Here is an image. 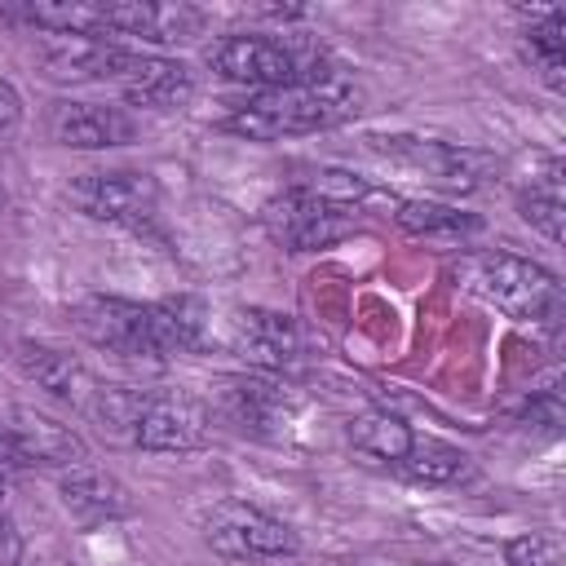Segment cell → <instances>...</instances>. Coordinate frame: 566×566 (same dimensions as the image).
<instances>
[{
	"instance_id": "cell-1",
	"label": "cell",
	"mask_w": 566,
	"mask_h": 566,
	"mask_svg": "<svg viewBox=\"0 0 566 566\" xmlns=\"http://www.w3.org/2000/svg\"><path fill=\"white\" fill-rule=\"evenodd\" d=\"M358 111V88L345 75H310L283 88H265L252 102H243L226 128L248 137V142H279V137H301L318 128H336Z\"/></svg>"
},
{
	"instance_id": "cell-2",
	"label": "cell",
	"mask_w": 566,
	"mask_h": 566,
	"mask_svg": "<svg viewBox=\"0 0 566 566\" xmlns=\"http://www.w3.org/2000/svg\"><path fill=\"white\" fill-rule=\"evenodd\" d=\"M460 279L469 292H478L486 305L517 323H557L562 318V283L513 252H478L460 265Z\"/></svg>"
},
{
	"instance_id": "cell-3",
	"label": "cell",
	"mask_w": 566,
	"mask_h": 566,
	"mask_svg": "<svg viewBox=\"0 0 566 566\" xmlns=\"http://www.w3.org/2000/svg\"><path fill=\"white\" fill-rule=\"evenodd\" d=\"M75 332L106 349V354H124V358H164V340H159V314L155 305L142 301H124V296H88L75 305Z\"/></svg>"
},
{
	"instance_id": "cell-4",
	"label": "cell",
	"mask_w": 566,
	"mask_h": 566,
	"mask_svg": "<svg viewBox=\"0 0 566 566\" xmlns=\"http://www.w3.org/2000/svg\"><path fill=\"white\" fill-rule=\"evenodd\" d=\"M203 535H208L212 553H221L230 562H283L301 548V539L287 522H279L265 509H252L243 500L217 504L203 522Z\"/></svg>"
},
{
	"instance_id": "cell-5",
	"label": "cell",
	"mask_w": 566,
	"mask_h": 566,
	"mask_svg": "<svg viewBox=\"0 0 566 566\" xmlns=\"http://www.w3.org/2000/svg\"><path fill=\"white\" fill-rule=\"evenodd\" d=\"M261 226L287 252H318V248H327V243H336L340 234L354 230V221L340 208L314 199L305 186H292V190L274 195L261 208Z\"/></svg>"
},
{
	"instance_id": "cell-6",
	"label": "cell",
	"mask_w": 566,
	"mask_h": 566,
	"mask_svg": "<svg viewBox=\"0 0 566 566\" xmlns=\"http://www.w3.org/2000/svg\"><path fill=\"white\" fill-rule=\"evenodd\" d=\"M208 66L230 80V84H256L261 93L265 88H283V84H296V75L305 71L301 53H292L283 40H270V35H221L208 44Z\"/></svg>"
},
{
	"instance_id": "cell-7",
	"label": "cell",
	"mask_w": 566,
	"mask_h": 566,
	"mask_svg": "<svg viewBox=\"0 0 566 566\" xmlns=\"http://www.w3.org/2000/svg\"><path fill=\"white\" fill-rule=\"evenodd\" d=\"M208 433H212V420L195 398H186V394H142L128 442L142 447V451L186 455V451L208 447Z\"/></svg>"
},
{
	"instance_id": "cell-8",
	"label": "cell",
	"mask_w": 566,
	"mask_h": 566,
	"mask_svg": "<svg viewBox=\"0 0 566 566\" xmlns=\"http://www.w3.org/2000/svg\"><path fill=\"white\" fill-rule=\"evenodd\" d=\"M71 203L93 217V221H115V226H137L155 212L159 186L150 172L133 168H111V172H84L71 181Z\"/></svg>"
},
{
	"instance_id": "cell-9",
	"label": "cell",
	"mask_w": 566,
	"mask_h": 566,
	"mask_svg": "<svg viewBox=\"0 0 566 566\" xmlns=\"http://www.w3.org/2000/svg\"><path fill=\"white\" fill-rule=\"evenodd\" d=\"M371 150H380L394 164H407L416 172H424L429 181L447 186V190H473L495 159L473 150V146H455V142H429V137H371Z\"/></svg>"
},
{
	"instance_id": "cell-10",
	"label": "cell",
	"mask_w": 566,
	"mask_h": 566,
	"mask_svg": "<svg viewBox=\"0 0 566 566\" xmlns=\"http://www.w3.org/2000/svg\"><path fill=\"white\" fill-rule=\"evenodd\" d=\"M230 349L256 371H292L301 363V327L279 310H239L230 318Z\"/></svg>"
},
{
	"instance_id": "cell-11",
	"label": "cell",
	"mask_w": 566,
	"mask_h": 566,
	"mask_svg": "<svg viewBox=\"0 0 566 566\" xmlns=\"http://www.w3.org/2000/svg\"><path fill=\"white\" fill-rule=\"evenodd\" d=\"M133 49L97 35H44L40 40V66L57 84H84V80H115L124 71Z\"/></svg>"
},
{
	"instance_id": "cell-12",
	"label": "cell",
	"mask_w": 566,
	"mask_h": 566,
	"mask_svg": "<svg viewBox=\"0 0 566 566\" xmlns=\"http://www.w3.org/2000/svg\"><path fill=\"white\" fill-rule=\"evenodd\" d=\"M0 429L9 433V442H13V451H18L22 464L75 469V464L88 460L84 438H80L71 424H62V420H53V416H44V411L13 407V411H9V424H0Z\"/></svg>"
},
{
	"instance_id": "cell-13",
	"label": "cell",
	"mask_w": 566,
	"mask_h": 566,
	"mask_svg": "<svg viewBox=\"0 0 566 566\" xmlns=\"http://www.w3.org/2000/svg\"><path fill=\"white\" fill-rule=\"evenodd\" d=\"M292 407H296V398L270 376H230V380H221V411L243 433H256V438L279 433V424H287Z\"/></svg>"
},
{
	"instance_id": "cell-14",
	"label": "cell",
	"mask_w": 566,
	"mask_h": 566,
	"mask_svg": "<svg viewBox=\"0 0 566 566\" xmlns=\"http://www.w3.org/2000/svg\"><path fill=\"white\" fill-rule=\"evenodd\" d=\"M49 133L53 142L71 146V150H106V146H124L133 142L137 124L128 111L119 106H97V102H57L49 115Z\"/></svg>"
},
{
	"instance_id": "cell-15",
	"label": "cell",
	"mask_w": 566,
	"mask_h": 566,
	"mask_svg": "<svg viewBox=\"0 0 566 566\" xmlns=\"http://www.w3.org/2000/svg\"><path fill=\"white\" fill-rule=\"evenodd\" d=\"M115 84L133 106H155V111H177L195 97V75L181 62L155 53H128Z\"/></svg>"
},
{
	"instance_id": "cell-16",
	"label": "cell",
	"mask_w": 566,
	"mask_h": 566,
	"mask_svg": "<svg viewBox=\"0 0 566 566\" xmlns=\"http://www.w3.org/2000/svg\"><path fill=\"white\" fill-rule=\"evenodd\" d=\"M62 504L66 513L80 522V526H106V522H119V517H133V495L124 482H115L111 473L102 469H88V464H75L62 473Z\"/></svg>"
},
{
	"instance_id": "cell-17",
	"label": "cell",
	"mask_w": 566,
	"mask_h": 566,
	"mask_svg": "<svg viewBox=\"0 0 566 566\" xmlns=\"http://www.w3.org/2000/svg\"><path fill=\"white\" fill-rule=\"evenodd\" d=\"M18 367H22V376L35 380L44 394H53V398H62V402H75V407H84V402L93 398V389H97V380L88 376V367H84L80 358H71V354L53 349V345L22 340V345H18Z\"/></svg>"
},
{
	"instance_id": "cell-18",
	"label": "cell",
	"mask_w": 566,
	"mask_h": 566,
	"mask_svg": "<svg viewBox=\"0 0 566 566\" xmlns=\"http://www.w3.org/2000/svg\"><path fill=\"white\" fill-rule=\"evenodd\" d=\"M106 9L111 4H102V0H35V4L9 9V13L40 27L44 35H97V40H106V31H111Z\"/></svg>"
},
{
	"instance_id": "cell-19",
	"label": "cell",
	"mask_w": 566,
	"mask_h": 566,
	"mask_svg": "<svg viewBox=\"0 0 566 566\" xmlns=\"http://www.w3.org/2000/svg\"><path fill=\"white\" fill-rule=\"evenodd\" d=\"M398 473L407 482H420V486H455L464 478H473V460L451 447V442H438V438H411L407 455L398 460Z\"/></svg>"
},
{
	"instance_id": "cell-20",
	"label": "cell",
	"mask_w": 566,
	"mask_h": 566,
	"mask_svg": "<svg viewBox=\"0 0 566 566\" xmlns=\"http://www.w3.org/2000/svg\"><path fill=\"white\" fill-rule=\"evenodd\" d=\"M345 433H349V447L354 451H363L371 460H385V464H398L407 455L411 438H416L411 424L398 420V416H389V411H363V416L349 420Z\"/></svg>"
},
{
	"instance_id": "cell-21",
	"label": "cell",
	"mask_w": 566,
	"mask_h": 566,
	"mask_svg": "<svg viewBox=\"0 0 566 566\" xmlns=\"http://www.w3.org/2000/svg\"><path fill=\"white\" fill-rule=\"evenodd\" d=\"M394 217L407 234H420V239H464V234L482 230V221L473 212H460V208L433 203V199H407V203H398Z\"/></svg>"
},
{
	"instance_id": "cell-22",
	"label": "cell",
	"mask_w": 566,
	"mask_h": 566,
	"mask_svg": "<svg viewBox=\"0 0 566 566\" xmlns=\"http://www.w3.org/2000/svg\"><path fill=\"white\" fill-rule=\"evenodd\" d=\"M526 44H531V57L544 75L548 88H562L566 84V13L562 9H539L531 18V31H526Z\"/></svg>"
},
{
	"instance_id": "cell-23",
	"label": "cell",
	"mask_w": 566,
	"mask_h": 566,
	"mask_svg": "<svg viewBox=\"0 0 566 566\" xmlns=\"http://www.w3.org/2000/svg\"><path fill=\"white\" fill-rule=\"evenodd\" d=\"M517 212L548 239V243H562V212H566V199H562V168L548 164L544 177H531V186L517 195Z\"/></svg>"
},
{
	"instance_id": "cell-24",
	"label": "cell",
	"mask_w": 566,
	"mask_h": 566,
	"mask_svg": "<svg viewBox=\"0 0 566 566\" xmlns=\"http://www.w3.org/2000/svg\"><path fill=\"white\" fill-rule=\"evenodd\" d=\"M305 190L314 195V199H323V203H332V208H354V203H363L367 199V181L358 177V172H349V168H314V177L305 181Z\"/></svg>"
},
{
	"instance_id": "cell-25",
	"label": "cell",
	"mask_w": 566,
	"mask_h": 566,
	"mask_svg": "<svg viewBox=\"0 0 566 566\" xmlns=\"http://www.w3.org/2000/svg\"><path fill=\"white\" fill-rule=\"evenodd\" d=\"M504 562L509 566H562V539L548 531H531L504 544Z\"/></svg>"
},
{
	"instance_id": "cell-26",
	"label": "cell",
	"mask_w": 566,
	"mask_h": 566,
	"mask_svg": "<svg viewBox=\"0 0 566 566\" xmlns=\"http://www.w3.org/2000/svg\"><path fill=\"white\" fill-rule=\"evenodd\" d=\"M18 115H22V97H18V88L9 80H0V128L18 124Z\"/></svg>"
},
{
	"instance_id": "cell-27",
	"label": "cell",
	"mask_w": 566,
	"mask_h": 566,
	"mask_svg": "<svg viewBox=\"0 0 566 566\" xmlns=\"http://www.w3.org/2000/svg\"><path fill=\"white\" fill-rule=\"evenodd\" d=\"M22 469V460H18V451H13V442H9V433L0 429V482L9 478V473H18Z\"/></svg>"
},
{
	"instance_id": "cell-28",
	"label": "cell",
	"mask_w": 566,
	"mask_h": 566,
	"mask_svg": "<svg viewBox=\"0 0 566 566\" xmlns=\"http://www.w3.org/2000/svg\"><path fill=\"white\" fill-rule=\"evenodd\" d=\"M4 535H9V522H4V517H0V544H4Z\"/></svg>"
}]
</instances>
